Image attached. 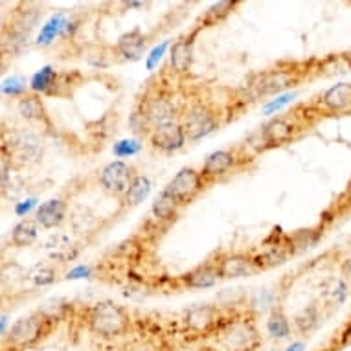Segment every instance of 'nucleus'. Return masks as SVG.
<instances>
[{"label": "nucleus", "mask_w": 351, "mask_h": 351, "mask_svg": "<svg viewBox=\"0 0 351 351\" xmlns=\"http://www.w3.org/2000/svg\"><path fill=\"white\" fill-rule=\"evenodd\" d=\"M34 206H35V201L34 199H29V201L23 202V204H19V206L15 208V212H17L19 215H24V213H28Z\"/></svg>", "instance_id": "36"}, {"label": "nucleus", "mask_w": 351, "mask_h": 351, "mask_svg": "<svg viewBox=\"0 0 351 351\" xmlns=\"http://www.w3.org/2000/svg\"><path fill=\"white\" fill-rule=\"evenodd\" d=\"M217 269L221 278H241L252 274L256 271V265H254V259L241 254H234V256H226L221 259Z\"/></svg>", "instance_id": "15"}, {"label": "nucleus", "mask_w": 351, "mask_h": 351, "mask_svg": "<svg viewBox=\"0 0 351 351\" xmlns=\"http://www.w3.org/2000/svg\"><path fill=\"white\" fill-rule=\"evenodd\" d=\"M28 278L35 285H48L56 280V272L50 267H35L34 271L29 272Z\"/></svg>", "instance_id": "29"}, {"label": "nucleus", "mask_w": 351, "mask_h": 351, "mask_svg": "<svg viewBox=\"0 0 351 351\" xmlns=\"http://www.w3.org/2000/svg\"><path fill=\"white\" fill-rule=\"evenodd\" d=\"M223 342L234 351H252L259 344V337L252 322L237 320L226 324V329L223 331Z\"/></svg>", "instance_id": "5"}, {"label": "nucleus", "mask_w": 351, "mask_h": 351, "mask_svg": "<svg viewBox=\"0 0 351 351\" xmlns=\"http://www.w3.org/2000/svg\"><path fill=\"white\" fill-rule=\"evenodd\" d=\"M322 105L329 112L346 114L351 112V83H339L322 96Z\"/></svg>", "instance_id": "12"}, {"label": "nucleus", "mask_w": 351, "mask_h": 351, "mask_svg": "<svg viewBox=\"0 0 351 351\" xmlns=\"http://www.w3.org/2000/svg\"><path fill=\"white\" fill-rule=\"evenodd\" d=\"M47 252L50 254V258L58 259V261H70L77 254L72 241L64 236L50 237V241L47 243Z\"/></svg>", "instance_id": "20"}, {"label": "nucleus", "mask_w": 351, "mask_h": 351, "mask_svg": "<svg viewBox=\"0 0 351 351\" xmlns=\"http://www.w3.org/2000/svg\"><path fill=\"white\" fill-rule=\"evenodd\" d=\"M32 88L35 93L43 94H53V88L58 85V72L52 69V66H45L43 70H39L37 74L32 77Z\"/></svg>", "instance_id": "21"}, {"label": "nucleus", "mask_w": 351, "mask_h": 351, "mask_svg": "<svg viewBox=\"0 0 351 351\" xmlns=\"http://www.w3.org/2000/svg\"><path fill=\"white\" fill-rule=\"evenodd\" d=\"M86 324L90 331L104 339L120 337L129 329V315L114 302H98L88 309Z\"/></svg>", "instance_id": "1"}, {"label": "nucleus", "mask_w": 351, "mask_h": 351, "mask_svg": "<svg viewBox=\"0 0 351 351\" xmlns=\"http://www.w3.org/2000/svg\"><path fill=\"white\" fill-rule=\"evenodd\" d=\"M298 77L289 70H269L256 77L252 88L258 96H269V94H280L289 86L296 85Z\"/></svg>", "instance_id": "7"}, {"label": "nucleus", "mask_w": 351, "mask_h": 351, "mask_svg": "<svg viewBox=\"0 0 351 351\" xmlns=\"http://www.w3.org/2000/svg\"><path fill=\"white\" fill-rule=\"evenodd\" d=\"M267 331L271 335L272 339H285L291 331L287 317L282 311H274L271 318L267 320Z\"/></svg>", "instance_id": "26"}, {"label": "nucleus", "mask_w": 351, "mask_h": 351, "mask_svg": "<svg viewBox=\"0 0 351 351\" xmlns=\"http://www.w3.org/2000/svg\"><path fill=\"white\" fill-rule=\"evenodd\" d=\"M66 26H69V23H64L63 15H56V17H52L47 24H45V28L40 32L37 43H39V45H48V43H52L53 37H56L61 29H66Z\"/></svg>", "instance_id": "27"}, {"label": "nucleus", "mask_w": 351, "mask_h": 351, "mask_svg": "<svg viewBox=\"0 0 351 351\" xmlns=\"http://www.w3.org/2000/svg\"><path fill=\"white\" fill-rule=\"evenodd\" d=\"M166 190L171 193L180 204L193 201L202 190V173L191 169V167H184L180 169L166 186Z\"/></svg>", "instance_id": "4"}, {"label": "nucleus", "mask_w": 351, "mask_h": 351, "mask_svg": "<svg viewBox=\"0 0 351 351\" xmlns=\"http://www.w3.org/2000/svg\"><path fill=\"white\" fill-rule=\"evenodd\" d=\"M24 81L21 77H12V80L4 81V86H2V90L4 94H12V96H17V94L24 93Z\"/></svg>", "instance_id": "33"}, {"label": "nucleus", "mask_w": 351, "mask_h": 351, "mask_svg": "<svg viewBox=\"0 0 351 351\" xmlns=\"http://www.w3.org/2000/svg\"><path fill=\"white\" fill-rule=\"evenodd\" d=\"M221 311L213 305H195L186 313V326L193 333H210L221 324Z\"/></svg>", "instance_id": "8"}, {"label": "nucleus", "mask_w": 351, "mask_h": 351, "mask_svg": "<svg viewBox=\"0 0 351 351\" xmlns=\"http://www.w3.org/2000/svg\"><path fill=\"white\" fill-rule=\"evenodd\" d=\"M166 47H167V43H164V45H160V47L153 50V53H151V58L147 59V66H149V69H153V66H155L156 61H160L162 53H164Z\"/></svg>", "instance_id": "34"}, {"label": "nucleus", "mask_w": 351, "mask_h": 351, "mask_svg": "<svg viewBox=\"0 0 351 351\" xmlns=\"http://www.w3.org/2000/svg\"><path fill=\"white\" fill-rule=\"evenodd\" d=\"M234 6H236L234 2H217V4H213L204 15V24L219 23L221 19H225L234 10Z\"/></svg>", "instance_id": "28"}, {"label": "nucleus", "mask_w": 351, "mask_h": 351, "mask_svg": "<svg viewBox=\"0 0 351 351\" xmlns=\"http://www.w3.org/2000/svg\"><path fill=\"white\" fill-rule=\"evenodd\" d=\"M37 239V226L34 221H21L12 232V241L15 247H29Z\"/></svg>", "instance_id": "23"}, {"label": "nucleus", "mask_w": 351, "mask_h": 351, "mask_svg": "<svg viewBox=\"0 0 351 351\" xmlns=\"http://www.w3.org/2000/svg\"><path fill=\"white\" fill-rule=\"evenodd\" d=\"M182 129H184L186 138L188 140H201L204 136L212 133L217 129V120H215V116L210 112L208 109L201 107V105H197V107H191L188 112L184 114V120H182Z\"/></svg>", "instance_id": "6"}, {"label": "nucleus", "mask_w": 351, "mask_h": 351, "mask_svg": "<svg viewBox=\"0 0 351 351\" xmlns=\"http://www.w3.org/2000/svg\"><path fill=\"white\" fill-rule=\"evenodd\" d=\"M86 274H90V269L88 267H77V269H74L72 272H69V280H75V278H83L86 276Z\"/></svg>", "instance_id": "35"}, {"label": "nucleus", "mask_w": 351, "mask_h": 351, "mask_svg": "<svg viewBox=\"0 0 351 351\" xmlns=\"http://www.w3.org/2000/svg\"><path fill=\"white\" fill-rule=\"evenodd\" d=\"M50 322L52 320L45 317L40 311L29 315V317L19 318L10 329L8 340L13 348H29L35 342H39L45 337V333H48Z\"/></svg>", "instance_id": "2"}, {"label": "nucleus", "mask_w": 351, "mask_h": 351, "mask_svg": "<svg viewBox=\"0 0 351 351\" xmlns=\"http://www.w3.org/2000/svg\"><path fill=\"white\" fill-rule=\"evenodd\" d=\"M140 151V144L136 140H123V142H118L114 145V155L120 156V158H125V156H133Z\"/></svg>", "instance_id": "31"}, {"label": "nucleus", "mask_w": 351, "mask_h": 351, "mask_svg": "<svg viewBox=\"0 0 351 351\" xmlns=\"http://www.w3.org/2000/svg\"><path fill=\"white\" fill-rule=\"evenodd\" d=\"M317 311L315 309H307V311H304L302 315L296 317V326H298L302 333H307L309 329L317 326Z\"/></svg>", "instance_id": "30"}, {"label": "nucleus", "mask_w": 351, "mask_h": 351, "mask_svg": "<svg viewBox=\"0 0 351 351\" xmlns=\"http://www.w3.org/2000/svg\"><path fill=\"white\" fill-rule=\"evenodd\" d=\"M151 191V182L147 177L144 175H138L136 179L133 180V184L129 188V191L125 193V202L129 206H136L140 202L144 201L145 197L149 195Z\"/></svg>", "instance_id": "24"}, {"label": "nucleus", "mask_w": 351, "mask_h": 351, "mask_svg": "<svg viewBox=\"0 0 351 351\" xmlns=\"http://www.w3.org/2000/svg\"><path fill=\"white\" fill-rule=\"evenodd\" d=\"M304 350H305L304 342H294V344L291 346L287 351H304Z\"/></svg>", "instance_id": "37"}, {"label": "nucleus", "mask_w": 351, "mask_h": 351, "mask_svg": "<svg viewBox=\"0 0 351 351\" xmlns=\"http://www.w3.org/2000/svg\"><path fill=\"white\" fill-rule=\"evenodd\" d=\"M142 114L145 116V120L149 123H155L156 127L166 125V123H171L175 118V105L164 94H156V96L145 99Z\"/></svg>", "instance_id": "10"}, {"label": "nucleus", "mask_w": 351, "mask_h": 351, "mask_svg": "<svg viewBox=\"0 0 351 351\" xmlns=\"http://www.w3.org/2000/svg\"><path fill=\"white\" fill-rule=\"evenodd\" d=\"M64 213H66V204L61 199H50L37 208L35 221L43 228H56L64 221Z\"/></svg>", "instance_id": "14"}, {"label": "nucleus", "mask_w": 351, "mask_h": 351, "mask_svg": "<svg viewBox=\"0 0 351 351\" xmlns=\"http://www.w3.org/2000/svg\"><path fill=\"white\" fill-rule=\"evenodd\" d=\"M169 61H171L173 70L177 74H186L191 69V63H193V35L179 39L173 45L171 52H169Z\"/></svg>", "instance_id": "16"}, {"label": "nucleus", "mask_w": 351, "mask_h": 351, "mask_svg": "<svg viewBox=\"0 0 351 351\" xmlns=\"http://www.w3.org/2000/svg\"><path fill=\"white\" fill-rule=\"evenodd\" d=\"M294 133H296V125L293 121L285 118V116H280V118H274L263 127L261 138L265 140L267 145H282L287 144L289 140L294 136Z\"/></svg>", "instance_id": "11"}, {"label": "nucleus", "mask_w": 351, "mask_h": 351, "mask_svg": "<svg viewBox=\"0 0 351 351\" xmlns=\"http://www.w3.org/2000/svg\"><path fill=\"white\" fill-rule=\"evenodd\" d=\"M186 140L188 138H186L184 129L180 123H175V121L155 127L151 133V144L155 145L156 149L166 151V153L180 149Z\"/></svg>", "instance_id": "9"}, {"label": "nucleus", "mask_w": 351, "mask_h": 351, "mask_svg": "<svg viewBox=\"0 0 351 351\" xmlns=\"http://www.w3.org/2000/svg\"><path fill=\"white\" fill-rule=\"evenodd\" d=\"M134 179L136 177H134L133 166H129L121 160L110 162L99 175V182L104 186V190L107 193H112V195H125Z\"/></svg>", "instance_id": "3"}, {"label": "nucleus", "mask_w": 351, "mask_h": 351, "mask_svg": "<svg viewBox=\"0 0 351 351\" xmlns=\"http://www.w3.org/2000/svg\"><path fill=\"white\" fill-rule=\"evenodd\" d=\"M19 112L23 114V118L29 121H40L45 120V105L37 96H24L19 101Z\"/></svg>", "instance_id": "22"}, {"label": "nucleus", "mask_w": 351, "mask_h": 351, "mask_svg": "<svg viewBox=\"0 0 351 351\" xmlns=\"http://www.w3.org/2000/svg\"><path fill=\"white\" fill-rule=\"evenodd\" d=\"M201 351H215V350H212V348H204V350H201Z\"/></svg>", "instance_id": "38"}, {"label": "nucleus", "mask_w": 351, "mask_h": 351, "mask_svg": "<svg viewBox=\"0 0 351 351\" xmlns=\"http://www.w3.org/2000/svg\"><path fill=\"white\" fill-rule=\"evenodd\" d=\"M236 166V156L230 151H215L202 166V177H217Z\"/></svg>", "instance_id": "18"}, {"label": "nucleus", "mask_w": 351, "mask_h": 351, "mask_svg": "<svg viewBox=\"0 0 351 351\" xmlns=\"http://www.w3.org/2000/svg\"><path fill=\"white\" fill-rule=\"evenodd\" d=\"M285 259H287V252L283 248L274 247L258 258H254V265H256V269H272V267L283 265Z\"/></svg>", "instance_id": "25"}, {"label": "nucleus", "mask_w": 351, "mask_h": 351, "mask_svg": "<svg viewBox=\"0 0 351 351\" xmlns=\"http://www.w3.org/2000/svg\"><path fill=\"white\" fill-rule=\"evenodd\" d=\"M219 278H221V274H219L217 265H210V263H206V265L197 267V269H193L191 272H188L182 280H184L186 285L191 289H208L213 287V285L217 283Z\"/></svg>", "instance_id": "17"}, {"label": "nucleus", "mask_w": 351, "mask_h": 351, "mask_svg": "<svg viewBox=\"0 0 351 351\" xmlns=\"http://www.w3.org/2000/svg\"><path fill=\"white\" fill-rule=\"evenodd\" d=\"M294 98V94H285V96H280L278 99H274V101H269V104L263 107V110H265V114H274V112H278V110L282 109V107H285L287 104H291Z\"/></svg>", "instance_id": "32"}, {"label": "nucleus", "mask_w": 351, "mask_h": 351, "mask_svg": "<svg viewBox=\"0 0 351 351\" xmlns=\"http://www.w3.org/2000/svg\"><path fill=\"white\" fill-rule=\"evenodd\" d=\"M179 206L180 202L177 201L169 191L164 190L160 195L156 197L155 202H153V213H155V217L160 219V221H169V219H173L177 215Z\"/></svg>", "instance_id": "19"}, {"label": "nucleus", "mask_w": 351, "mask_h": 351, "mask_svg": "<svg viewBox=\"0 0 351 351\" xmlns=\"http://www.w3.org/2000/svg\"><path fill=\"white\" fill-rule=\"evenodd\" d=\"M145 45H147L145 35L136 28L133 32H127V34L121 35L118 43H116V50L127 61H138L144 56Z\"/></svg>", "instance_id": "13"}]
</instances>
